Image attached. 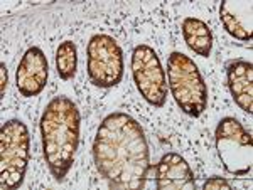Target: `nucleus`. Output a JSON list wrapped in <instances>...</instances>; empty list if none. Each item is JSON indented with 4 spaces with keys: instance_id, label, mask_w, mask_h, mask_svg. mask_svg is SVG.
<instances>
[{
    "instance_id": "obj_1",
    "label": "nucleus",
    "mask_w": 253,
    "mask_h": 190,
    "mask_svg": "<svg viewBox=\"0 0 253 190\" xmlns=\"http://www.w3.org/2000/svg\"><path fill=\"white\" fill-rule=\"evenodd\" d=\"M93 158L110 189L138 190L147 185L149 145L140 123L126 113H112L101 121L93 141Z\"/></svg>"
},
{
    "instance_id": "obj_3",
    "label": "nucleus",
    "mask_w": 253,
    "mask_h": 190,
    "mask_svg": "<svg viewBox=\"0 0 253 190\" xmlns=\"http://www.w3.org/2000/svg\"><path fill=\"white\" fill-rule=\"evenodd\" d=\"M167 76L177 106L194 118L203 115L208 106V86L194 61L182 52H172L167 59Z\"/></svg>"
},
{
    "instance_id": "obj_8",
    "label": "nucleus",
    "mask_w": 253,
    "mask_h": 190,
    "mask_svg": "<svg viewBox=\"0 0 253 190\" xmlns=\"http://www.w3.org/2000/svg\"><path fill=\"white\" fill-rule=\"evenodd\" d=\"M46 54L39 47H29L24 52L15 72V84L24 98L38 96L46 88L49 76Z\"/></svg>"
},
{
    "instance_id": "obj_15",
    "label": "nucleus",
    "mask_w": 253,
    "mask_h": 190,
    "mask_svg": "<svg viewBox=\"0 0 253 190\" xmlns=\"http://www.w3.org/2000/svg\"><path fill=\"white\" fill-rule=\"evenodd\" d=\"M5 88H7V67L5 63H0V96H5Z\"/></svg>"
},
{
    "instance_id": "obj_7",
    "label": "nucleus",
    "mask_w": 253,
    "mask_h": 190,
    "mask_svg": "<svg viewBox=\"0 0 253 190\" xmlns=\"http://www.w3.org/2000/svg\"><path fill=\"white\" fill-rule=\"evenodd\" d=\"M132 72L138 93L156 108L164 106L167 98V79L157 52L140 44L132 52Z\"/></svg>"
},
{
    "instance_id": "obj_6",
    "label": "nucleus",
    "mask_w": 253,
    "mask_h": 190,
    "mask_svg": "<svg viewBox=\"0 0 253 190\" xmlns=\"http://www.w3.org/2000/svg\"><path fill=\"white\" fill-rule=\"evenodd\" d=\"M88 78L96 88H113L124 78V52L112 35L96 34L88 42Z\"/></svg>"
},
{
    "instance_id": "obj_10",
    "label": "nucleus",
    "mask_w": 253,
    "mask_h": 190,
    "mask_svg": "<svg viewBox=\"0 0 253 190\" xmlns=\"http://www.w3.org/2000/svg\"><path fill=\"white\" fill-rule=\"evenodd\" d=\"M219 17L228 34L243 42H250L253 37V2L224 0L219 7Z\"/></svg>"
},
{
    "instance_id": "obj_5",
    "label": "nucleus",
    "mask_w": 253,
    "mask_h": 190,
    "mask_svg": "<svg viewBox=\"0 0 253 190\" xmlns=\"http://www.w3.org/2000/svg\"><path fill=\"white\" fill-rule=\"evenodd\" d=\"M216 150L224 170L235 177L252 172L253 140L236 118L226 116L216 127Z\"/></svg>"
},
{
    "instance_id": "obj_9",
    "label": "nucleus",
    "mask_w": 253,
    "mask_h": 190,
    "mask_svg": "<svg viewBox=\"0 0 253 190\" xmlns=\"http://www.w3.org/2000/svg\"><path fill=\"white\" fill-rule=\"evenodd\" d=\"M156 175V187L159 190H194L196 180L189 163L177 153H166L157 165L150 167Z\"/></svg>"
},
{
    "instance_id": "obj_13",
    "label": "nucleus",
    "mask_w": 253,
    "mask_h": 190,
    "mask_svg": "<svg viewBox=\"0 0 253 190\" xmlns=\"http://www.w3.org/2000/svg\"><path fill=\"white\" fill-rule=\"evenodd\" d=\"M76 67H78V51H76V44L71 40H64L59 44L58 51H56V69L61 79H71L76 74Z\"/></svg>"
},
{
    "instance_id": "obj_12",
    "label": "nucleus",
    "mask_w": 253,
    "mask_h": 190,
    "mask_svg": "<svg viewBox=\"0 0 253 190\" xmlns=\"http://www.w3.org/2000/svg\"><path fill=\"white\" fill-rule=\"evenodd\" d=\"M182 35L191 51L208 58L213 47V34L206 22L196 17H186L182 20Z\"/></svg>"
},
{
    "instance_id": "obj_14",
    "label": "nucleus",
    "mask_w": 253,
    "mask_h": 190,
    "mask_svg": "<svg viewBox=\"0 0 253 190\" xmlns=\"http://www.w3.org/2000/svg\"><path fill=\"white\" fill-rule=\"evenodd\" d=\"M230 189H231L230 182L223 179V177H211L205 184V190H230Z\"/></svg>"
},
{
    "instance_id": "obj_4",
    "label": "nucleus",
    "mask_w": 253,
    "mask_h": 190,
    "mask_svg": "<svg viewBox=\"0 0 253 190\" xmlns=\"http://www.w3.org/2000/svg\"><path fill=\"white\" fill-rule=\"evenodd\" d=\"M31 158V136L20 120H9L0 130V187L15 190L22 185Z\"/></svg>"
},
{
    "instance_id": "obj_2",
    "label": "nucleus",
    "mask_w": 253,
    "mask_h": 190,
    "mask_svg": "<svg viewBox=\"0 0 253 190\" xmlns=\"http://www.w3.org/2000/svg\"><path fill=\"white\" fill-rule=\"evenodd\" d=\"M42 153L49 172L61 182L73 167L80 145V111L66 96H56L41 116Z\"/></svg>"
},
{
    "instance_id": "obj_11",
    "label": "nucleus",
    "mask_w": 253,
    "mask_h": 190,
    "mask_svg": "<svg viewBox=\"0 0 253 190\" xmlns=\"http://www.w3.org/2000/svg\"><path fill=\"white\" fill-rule=\"evenodd\" d=\"M228 88L235 103L247 111L253 113V64L250 61H230L226 66Z\"/></svg>"
}]
</instances>
